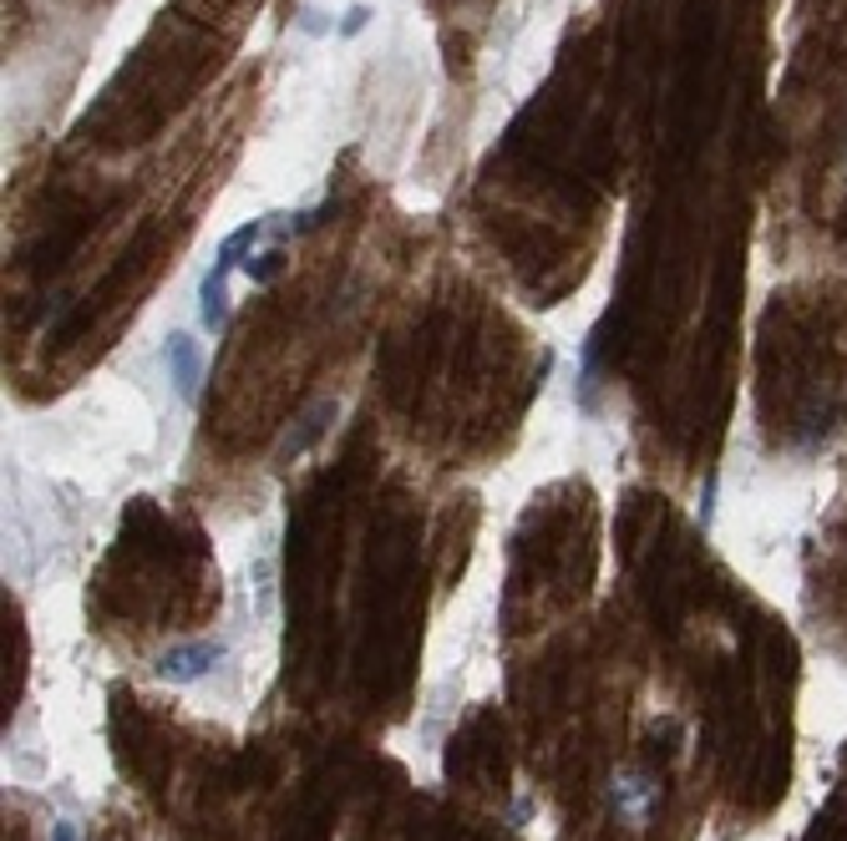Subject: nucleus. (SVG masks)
Segmentation results:
<instances>
[{
    "label": "nucleus",
    "mask_w": 847,
    "mask_h": 841,
    "mask_svg": "<svg viewBox=\"0 0 847 841\" xmlns=\"http://www.w3.org/2000/svg\"><path fill=\"white\" fill-rule=\"evenodd\" d=\"M203 659H213V649H183V654L168 659V674L172 680H193V674L203 670Z\"/></svg>",
    "instance_id": "obj_2"
},
{
    "label": "nucleus",
    "mask_w": 847,
    "mask_h": 841,
    "mask_svg": "<svg viewBox=\"0 0 847 841\" xmlns=\"http://www.w3.org/2000/svg\"><path fill=\"white\" fill-rule=\"evenodd\" d=\"M56 841H77V837H71V827H56Z\"/></svg>",
    "instance_id": "obj_5"
},
{
    "label": "nucleus",
    "mask_w": 847,
    "mask_h": 841,
    "mask_svg": "<svg viewBox=\"0 0 847 841\" xmlns=\"http://www.w3.org/2000/svg\"><path fill=\"white\" fill-rule=\"evenodd\" d=\"M279 269H285V244H275V249H265L259 259H249V279H259V284H265V279H275Z\"/></svg>",
    "instance_id": "obj_3"
},
{
    "label": "nucleus",
    "mask_w": 847,
    "mask_h": 841,
    "mask_svg": "<svg viewBox=\"0 0 847 841\" xmlns=\"http://www.w3.org/2000/svg\"><path fill=\"white\" fill-rule=\"evenodd\" d=\"M366 21H371V11H366V5H350V11H345V21H341V36H356Z\"/></svg>",
    "instance_id": "obj_4"
},
{
    "label": "nucleus",
    "mask_w": 847,
    "mask_h": 841,
    "mask_svg": "<svg viewBox=\"0 0 847 841\" xmlns=\"http://www.w3.org/2000/svg\"><path fill=\"white\" fill-rule=\"evenodd\" d=\"M168 360H172V381L183 385V395H193V391H199V370H203L199 340H188V335H172Z\"/></svg>",
    "instance_id": "obj_1"
}]
</instances>
